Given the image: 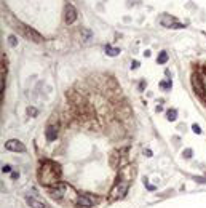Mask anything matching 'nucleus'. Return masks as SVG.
Segmentation results:
<instances>
[{
    "instance_id": "f257e3e1",
    "label": "nucleus",
    "mask_w": 206,
    "mask_h": 208,
    "mask_svg": "<svg viewBox=\"0 0 206 208\" xmlns=\"http://www.w3.org/2000/svg\"><path fill=\"white\" fill-rule=\"evenodd\" d=\"M59 178H61V168L51 160L42 163L40 170H38V181L43 186H51V184H58Z\"/></svg>"
},
{
    "instance_id": "f03ea898",
    "label": "nucleus",
    "mask_w": 206,
    "mask_h": 208,
    "mask_svg": "<svg viewBox=\"0 0 206 208\" xmlns=\"http://www.w3.org/2000/svg\"><path fill=\"white\" fill-rule=\"evenodd\" d=\"M5 149L7 151H13V152H24L26 151V146L18 139H10L5 143Z\"/></svg>"
},
{
    "instance_id": "7ed1b4c3",
    "label": "nucleus",
    "mask_w": 206,
    "mask_h": 208,
    "mask_svg": "<svg viewBox=\"0 0 206 208\" xmlns=\"http://www.w3.org/2000/svg\"><path fill=\"white\" fill-rule=\"evenodd\" d=\"M160 22H161V26H165V27H174V29H181V27H184L182 24H179V22H176V19H174L173 16H169V14H163L160 19Z\"/></svg>"
},
{
    "instance_id": "20e7f679",
    "label": "nucleus",
    "mask_w": 206,
    "mask_h": 208,
    "mask_svg": "<svg viewBox=\"0 0 206 208\" xmlns=\"http://www.w3.org/2000/svg\"><path fill=\"white\" fill-rule=\"evenodd\" d=\"M94 203H98V199L91 197V195H80L77 199V205H80V207H93Z\"/></svg>"
},
{
    "instance_id": "39448f33",
    "label": "nucleus",
    "mask_w": 206,
    "mask_h": 208,
    "mask_svg": "<svg viewBox=\"0 0 206 208\" xmlns=\"http://www.w3.org/2000/svg\"><path fill=\"white\" fill-rule=\"evenodd\" d=\"M24 34H26V37H27V38H30V40L35 42V43H40V42L43 40L42 35L38 34L37 30H34L32 27H26V29H24Z\"/></svg>"
},
{
    "instance_id": "423d86ee",
    "label": "nucleus",
    "mask_w": 206,
    "mask_h": 208,
    "mask_svg": "<svg viewBox=\"0 0 206 208\" xmlns=\"http://www.w3.org/2000/svg\"><path fill=\"white\" fill-rule=\"evenodd\" d=\"M75 19H77V11L72 5H67L66 7V22L67 24H72L75 22Z\"/></svg>"
},
{
    "instance_id": "0eeeda50",
    "label": "nucleus",
    "mask_w": 206,
    "mask_h": 208,
    "mask_svg": "<svg viewBox=\"0 0 206 208\" xmlns=\"http://www.w3.org/2000/svg\"><path fill=\"white\" fill-rule=\"evenodd\" d=\"M192 85H193V88H195V91H198L200 95L205 91L203 80H201V78H200V75H197V74H193V77H192Z\"/></svg>"
},
{
    "instance_id": "6e6552de",
    "label": "nucleus",
    "mask_w": 206,
    "mask_h": 208,
    "mask_svg": "<svg viewBox=\"0 0 206 208\" xmlns=\"http://www.w3.org/2000/svg\"><path fill=\"white\" fill-rule=\"evenodd\" d=\"M128 181H121L120 184L117 186V191H113V194H115V197H125V194H126V191H128Z\"/></svg>"
},
{
    "instance_id": "1a4fd4ad",
    "label": "nucleus",
    "mask_w": 206,
    "mask_h": 208,
    "mask_svg": "<svg viewBox=\"0 0 206 208\" xmlns=\"http://www.w3.org/2000/svg\"><path fill=\"white\" fill-rule=\"evenodd\" d=\"M64 192H66V186H64V184H58V187H56V189H53L50 194H51V197H53V199H61L62 195H64Z\"/></svg>"
},
{
    "instance_id": "9d476101",
    "label": "nucleus",
    "mask_w": 206,
    "mask_h": 208,
    "mask_svg": "<svg viewBox=\"0 0 206 208\" xmlns=\"http://www.w3.org/2000/svg\"><path fill=\"white\" fill-rule=\"evenodd\" d=\"M58 136V128L56 127H48L46 128V141H54Z\"/></svg>"
},
{
    "instance_id": "9b49d317",
    "label": "nucleus",
    "mask_w": 206,
    "mask_h": 208,
    "mask_svg": "<svg viewBox=\"0 0 206 208\" xmlns=\"http://www.w3.org/2000/svg\"><path fill=\"white\" fill-rule=\"evenodd\" d=\"M27 203L30 205V208H45V205L42 202H38L35 199H30V197H27Z\"/></svg>"
},
{
    "instance_id": "f8f14e48",
    "label": "nucleus",
    "mask_w": 206,
    "mask_h": 208,
    "mask_svg": "<svg viewBox=\"0 0 206 208\" xmlns=\"http://www.w3.org/2000/svg\"><path fill=\"white\" fill-rule=\"evenodd\" d=\"M166 61H168V53L161 51L160 54H158V58H157V62H158V64H165Z\"/></svg>"
},
{
    "instance_id": "ddd939ff",
    "label": "nucleus",
    "mask_w": 206,
    "mask_h": 208,
    "mask_svg": "<svg viewBox=\"0 0 206 208\" xmlns=\"http://www.w3.org/2000/svg\"><path fill=\"white\" fill-rule=\"evenodd\" d=\"M106 51H107L109 56H117V54L120 53V50H118V48H113V46H110V45H107V46H106Z\"/></svg>"
},
{
    "instance_id": "4468645a",
    "label": "nucleus",
    "mask_w": 206,
    "mask_h": 208,
    "mask_svg": "<svg viewBox=\"0 0 206 208\" xmlns=\"http://www.w3.org/2000/svg\"><path fill=\"white\" fill-rule=\"evenodd\" d=\"M166 115H168V120L174 122L177 119V111H176V109H169V111H166Z\"/></svg>"
},
{
    "instance_id": "2eb2a0df",
    "label": "nucleus",
    "mask_w": 206,
    "mask_h": 208,
    "mask_svg": "<svg viewBox=\"0 0 206 208\" xmlns=\"http://www.w3.org/2000/svg\"><path fill=\"white\" fill-rule=\"evenodd\" d=\"M160 87L163 88V90H169V88H171V80H163V82H160Z\"/></svg>"
},
{
    "instance_id": "dca6fc26",
    "label": "nucleus",
    "mask_w": 206,
    "mask_h": 208,
    "mask_svg": "<svg viewBox=\"0 0 206 208\" xmlns=\"http://www.w3.org/2000/svg\"><path fill=\"white\" fill-rule=\"evenodd\" d=\"M118 157H120V155H118L117 152H113V154H112V159H110V165H112V167H117V159H118Z\"/></svg>"
},
{
    "instance_id": "f3484780",
    "label": "nucleus",
    "mask_w": 206,
    "mask_h": 208,
    "mask_svg": "<svg viewBox=\"0 0 206 208\" xmlns=\"http://www.w3.org/2000/svg\"><path fill=\"white\" fill-rule=\"evenodd\" d=\"M8 40H10V45L11 46H16L18 45V40H16V37H14V35H10Z\"/></svg>"
},
{
    "instance_id": "a211bd4d",
    "label": "nucleus",
    "mask_w": 206,
    "mask_h": 208,
    "mask_svg": "<svg viewBox=\"0 0 206 208\" xmlns=\"http://www.w3.org/2000/svg\"><path fill=\"white\" fill-rule=\"evenodd\" d=\"M182 155H184V159H190V157H192V149H185V151L182 152Z\"/></svg>"
},
{
    "instance_id": "6ab92c4d",
    "label": "nucleus",
    "mask_w": 206,
    "mask_h": 208,
    "mask_svg": "<svg viewBox=\"0 0 206 208\" xmlns=\"http://www.w3.org/2000/svg\"><path fill=\"white\" fill-rule=\"evenodd\" d=\"M27 114H29L30 117H35V115H37V109H35V107H29V109H27Z\"/></svg>"
},
{
    "instance_id": "aec40b11",
    "label": "nucleus",
    "mask_w": 206,
    "mask_h": 208,
    "mask_svg": "<svg viewBox=\"0 0 206 208\" xmlns=\"http://www.w3.org/2000/svg\"><path fill=\"white\" fill-rule=\"evenodd\" d=\"M192 130H193V133H197V135H200V133H201V128L198 127L197 123H195V125H192Z\"/></svg>"
},
{
    "instance_id": "412c9836",
    "label": "nucleus",
    "mask_w": 206,
    "mask_h": 208,
    "mask_svg": "<svg viewBox=\"0 0 206 208\" xmlns=\"http://www.w3.org/2000/svg\"><path fill=\"white\" fill-rule=\"evenodd\" d=\"M10 171H11L10 165H3V167H2V173H10Z\"/></svg>"
},
{
    "instance_id": "4be33fe9",
    "label": "nucleus",
    "mask_w": 206,
    "mask_h": 208,
    "mask_svg": "<svg viewBox=\"0 0 206 208\" xmlns=\"http://www.w3.org/2000/svg\"><path fill=\"white\" fill-rule=\"evenodd\" d=\"M137 67H139V62H137V61H133V62H131V69H137Z\"/></svg>"
},
{
    "instance_id": "5701e85b",
    "label": "nucleus",
    "mask_w": 206,
    "mask_h": 208,
    "mask_svg": "<svg viewBox=\"0 0 206 208\" xmlns=\"http://www.w3.org/2000/svg\"><path fill=\"white\" fill-rule=\"evenodd\" d=\"M145 155H147V157H152V151H150V149H147V151H145Z\"/></svg>"
},
{
    "instance_id": "b1692460",
    "label": "nucleus",
    "mask_w": 206,
    "mask_h": 208,
    "mask_svg": "<svg viewBox=\"0 0 206 208\" xmlns=\"http://www.w3.org/2000/svg\"><path fill=\"white\" fill-rule=\"evenodd\" d=\"M11 178H13V179H16V178H19V173H11Z\"/></svg>"
}]
</instances>
